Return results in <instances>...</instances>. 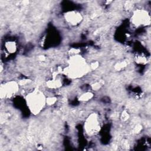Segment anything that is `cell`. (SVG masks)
<instances>
[{
	"instance_id": "obj_6",
	"label": "cell",
	"mask_w": 151,
	"mask_h": 151,
	"mask_svg": "<svg viewBox=\"0 0 151 151\" xmlns=\"http://www.w3.org/2000/svg\"><path fill=\"white\" fill-rule=\"evenodd\" d=\"M65 17L67 22L73 25L78 24L82 19V17L80 14L73 11L68 12L67 15H65Z\"/></svg>"
},
{
	"instance_id": "obj_1",
	"label": "cell",
	"mask_w": 151,
	"mask_h": 151,
	"mask_svg": "<svg viewBox=\"0 0 151 151\" xmlns=\"http://www.w3.org/2000/svg\"><path fill=\"white\" fill-rule=\"evenodd\" d=\"M28 106L34 114H38L44 107L46 100L43 95L39 91L32 93L28 95Z\"/></svg>"
},
{
	"instance_id": "obj_2",
	"label": "cell",
	"mask_w": 151,
	"mask_h": 151,
	"mask_svg": "<svg viewBox=\"0 0 151 151\" xmlns=\"http://www.w3.org/2000/svg\"><path fill=\"white\" fill-rule=\"evenodd\" d=\"M84 129L89 136H94L100 131V123L96 114H92L89 116L85 122Z\"/></svg>"
},
{
	"instance_id": "obj_5",
	"label": "cell",
	"mask_w": 151,
	"mask_h": 151,
	"mask_svg": "<svg viewBox=\"0 0 151 151\" xmlns=\"http://www.w3.org/2000/svg\"><path fill=\"white\" fill-rule=\"evenodd\" d=\"M18 90V84L14 81L8 82L1 86V97L8 98L13 96Z\"/></svg>"
},
{
	"instance_id": "obj_7",
	"label": "cell",
	"mask_w": 151,
	"mask_h": 151,
	"mask_svg": "<svg viewBox=\"0 0 151 151\" xmlns=\"http://www.w3.org/2000/svg\"><path fill=\"white\" fill-rule=\"evenodd\" d=\"M5 47L9 52H14L16 49L15 44L14 42H7L5 44Z\"/></svg>"
},
{
	"instance_id": "obj_4",
	"label": "cell",
	"mask_w": 151,
	"mask_h": 151,
	"mask_svg": "<svg viewBox=\"0 0 151 151\" xmlns=\"http://www.w3.org/2000/svg\"><path fill=\"white\" fill-rule=\"evenodd\" d=\"M132 22L136 27L146 25L149 23L150 17L145 11H136L132 17Z\"/></svg>"
},
{
	"instance_id": "obj_8",
	"label": "cell",
	"mask_w": 151,
	"mask_h": 151,
	"mask_svg": "<svg viewBox=\"0 0 151 151\" xmlns=\"http://www.w3.org/2000/svg\"><path fill=\"white\" fill-rule=\"evenodd\" d=\"M91 97H92V94L91 93H86L83 94L80 99L81 100L86 101V100H89Z\"/></svg>"
},
{
	"instance_id": "obj_3",
	"label": "cell",
	"mask_w": 151,
	"mask_h": 151,
	"mask_svg": "<svg viewBox=\"0 0 151 151\" xmlns=\"http://www.w3.org/2000/svg\"><path fill=\"white\" fill-rule=\"evenodd\" d=\"M72 58V61L70 63L69 67V73L73 74V76H80L81 74L86 73V64L82 60V58L78 57L79 56H74Z\"/></svg>"
}]
</instances>
